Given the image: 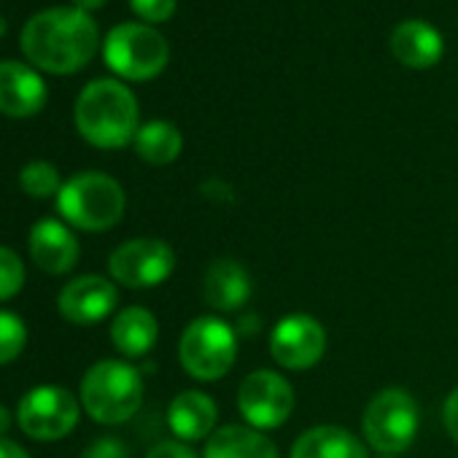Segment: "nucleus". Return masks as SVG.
<instances>
[{
	"mask_svg": "<svg viewBox=\"0 0 458 458\" xmlns=\"http://www.w3.org/2000/svg\"><path fill=\"white\" fill-rule=\"evenodd\" d=\"M100 36L95 20L81 9H47L22 30V52L47 73H76L98 52Z\"/></svg>",
	"mask_w": 458,
	"mask_h": 458,
	"instance_id": "nucleus-1",
	"label": "nucleus"
},
{
	"mask_svg": "<svg viewBox=\"0 0 458 458\" xmlns=\"http://www.w3.org/2000/svg\"><path fill=\"white\" fill-rule=\"evenodd\" d=\"M76 127L98 148H122L138 135V100L114 79H98L76 100Z\"/></svg>",
	"mask_w": 458,
	"mask_h": 458,
	"instance_id": "nucleus-2",
	"label": "nucleus"
},
{
	"mask_svg": "<svg viewBox=\"0 0 458 458\" xmlns=\"http://www.w3.org/2000/svg\"><path fill=\"white\" fill-rule=\"evenodd\" d=\"M143 404V377L140 372L116 359L98 361L87 369L81 380V407L92 420L103 426H116L130 420Z\"/></svg>",
	"mask_w": 458,
	"mask_h": 458,
	"instance_id": "nucleus-3",
	"label": "nucleus"
},
{
	"mask_svg": "<svg viewBox=\"0 0 458 458\" xmlns=\"http://www.w3.org/2000/svg\"><path fill=\"white\" fill-rule=\"evenodd\" d=\"M127 197L119 181L106 173H79L63 183L57 210L84 233H106L124 216Z\"/></svg>",
	"mask_w": 458,
	"mask_h": 458,
	"instance_id": "nucleus-4",
	"label": "nucleus"
},
{
	"mask_svg": "<svg viewBox=\"0 0 458 458\" xmlns=\"http://www.w3.org/2000/svg\"><path fill=\"white\" fill-rule=\"evenodd\" d=\"M178 359L186 375L202 383H213L233 369L238 359V335L216 316H199L183 329Z\"/></svg>",
	"mask_w": 458,
	"mask_h": 458,
	"instance_id": "nucleus-5",
	"label": "nucleus"
},
{
	"mask_svg": "<svg viewBox=\"0 0 458 458\" xmlns=\"http://www.w3.org/2000/svg\"><path fill=\"white\" fill-rule=\"evenodd\" d=\"M103 57L116 76L130 81H151L165 71L170 47L154 28L124 22L106 36Z\"/></svg>",
	"mask_w": 458,
	"mask_h": 458,
	"instance_id": "nucleus-6",
	"label": "nucleus"
},
{
	"mask_svg": "<svg viewBox=\"0 0 458 458\" xmlns=\"http://www.w3.org/2000/svg\"><path fill=\"white\" fill-rule=\"evenodd\" d=\"M418 402L404 388H383L364 410L361 434L383 455L404 453L418 434Z\"/></svg>",
	"mask_w": 458,
	"mask_h": 458,
	"instance_id": "nucleus-7",
	"label": "nucleus"
},
{
	"mask_svg": "<svg viewBox=\"0 0 458 458\" xmlns=\"http://www.w3.org/2000/svg\"><path fill=\"white\" fill-rule=\"evenodd\" d=\"M17 423L33 439H63L79 423V399L63 386H36L22 396Z\"/></svg>",
	"mask_w": 458,
	"mask_h": 458,
	"instance_id": "nucleus-8",
	"label": "nucleus"
},
{
	"mask_svg": "<svg viewBox=\"0 0 458 458\" xmlns=\"http://www.w3.org/2000/svg\"><path fill=\"white\" fill-rule=\"evenodd\" d=\"M111 278L127 289H154L175 270V251L157 238H135L122 243L108 259Z\"/></svg>",
	"mask_w": 458,
	"mask_h": 458,
	"instance_id": "nucleus-9",
	"label": "nucleus"
},
{
	"mask_svg": "<svg viewBox=\"0 0 458 458\" xmlns=\"http://www.w3.org/2000/svg\"><path fill=\"white\" fill-rule=\"evenodd\" d=\"M238 407L249 426L259 431L278 428L289 420L294 410V388L284 375L273 369H257L243 377L238 391Z\"/></svg>",
	"mask_w": 458,
	"mask_h": 458,
	"instance_id": "nucleus-10",
	"label": "nucleus"
},
{
	"mask_svg": "<svg viewBox=\"0 0 458 458\" xmlns=\"http://www.w3.org/2000/svg\"><path fill=\"white\" fill-rule=\"evenodd\" d=\"M270 353L278 367L302 372L316 367L327 353V332L308 313H292L273 327Z\"/></svg>",
	"mask_w": 458,
	"mask_h": 458,
	"instance_id": "nucleus-11",
	"label": "nucleus"
},
{
	"mask_svg": "<svg viewBox=\"0 0 458 458\" xmlns=\"http://www.w3.org/2000/svg\"><path fill=\"white\" fill-rule=\"evenodd\" d=\"M116 302H119V292L108 278L81 276V278H73L60 292L57 308L65 321H71L76 327H89V324H98L106 316H111Z\"/></svg>",
	"mask_w": 458,
	"mask_h": 458,
	"instance_id": "nucleus-12",
	"label": "nucleus"
},
{
	"mask_svg": "<svg viewBox=\"0 0 458 458\" xmlns=\"http://www.w3.org/2000/svg\"><path fill=\"white\" fill-rule=\"evenodd\" d=\"M79 254H81L79 241L63 221L44 218L30 229V257L44 273L49 276L71 273L79 262Z\"/></svg>",
	"mask_w": 458,
	"mask_h": 458,
	"instance_id": "nucleus-13",
	"label": "nucleus"
},
{
	"mask_svg": "<svg viewBox=\"0 0 458 458\" xmlns=\"http://www.w3.org/2000/svg\"><path fill=\"white\" fill-rule=\"evenodd\" d=\"M47 103L44 79L22 63H0V114L28 119Z\"/></svg>",
	"mask_w": 458,
	"mask_h": 458,
	"instance_id": "nucleus-14",
	"label": "nucleus"
},
{
	"mask_svg": "<svg viewBox=\"0 0 458 458\" xmlns=\"http://www.w3.org/2000/svg\"><path fill=\"white\" fill-rule=\"evenodd\" d=\"M254 294V281L249 270L235 259H216L202 281L205 305L218 313H233L249 305Z\"/></svg>",
	"mask_w": 458,
	"mask_h": 458,
	"instance_id": "nucleus-15",
	"label": "nucleus"
},
{
	"mask_svg": "<svg viewBox=\"0 0 458 458\" xmlns=\"http://www.w3.org/2000/svg\"><path fill=\"white\" fill-rule=\"evenodd\" d=\"M445 44L437 28L420 22V20H407L402 25H396V30L391 33V55L415 71L431 68L442 60Z\"/></svg>",
	"mask_w": 458,
	"mask_h": 458,
	"instance_id": "nucleus-16",
	"label": "nucleus"
},
{
	"mask_svg": "<svg viewBox=\"0 0 458 458\" xmlns=\"http://www.w3.org/2000/svg\"><path fill=\"white\" fill-rule=\"evenodd\" d=\"M216 418H218V407L202 391H183L167 407V426L183 442H197L213 434Z\"/></svg>",
	"mask_w": 458,
	"mask_h": 458,
	"instance_id": "nucleus-17",
	"label": "nucleus"
},
{
	"mask_svg": "<svg viewBox=\"0 0 458 458\" xmlns=\"http://www.w3.org/2000/svg\"><path fill=\"white\" fill-rule=\"evenodd\" d=\"M202 458H278V447L254 426L229 423L210 434Z\"/></svg>",
	"mask_w": 458,
	"mask_h": 458,
	"instance_id": "nucleus-18",
	"label": "nucleus"
},
{
	"mask_svg": "<svg viewBox=\"0 0 458 458\" xmlns=\"http://www.w3.org/2000/svg\"><path fill=\"white\" fill-rule=\"evenodd\" d=\"M292 458H367L364 442L340 426H313L292 445Z\"/></svg>",
	"mask_w": 458,
	"mask_h": 458,
	"instance_id": "nucleus-19",
	"label": "nucleus"
},
{
	"mask_svg": "<svg viewBox=\"0 0 458 458\" xmlns=\"http://www.w3.org/2000/svg\"><path fill=\"white\" fill-rule=\"evenodd\" d=\"M159 337V324L146 308H124L111 324V343L119 353L138 359L146 356Z\"/></svg>",
	"mask_w": 458,
	"mask_h": 458,
	"instance_id": "nucleus-20",
	"label": "nucleus"
},
{
	"mask_svg": "<svg viewBox=\"0 0 458 458\" xmlns=\"http://www.w3.org/2000/svg\"><path fill=\"white\" fill-rule=\"evenodd\" d=\"M132 143H135L138 157L148 165H170L178 159V154L183 148V138H181L178 127L165 119H154V122L143 124Z\"/></svg>",
	"mask_w": 458,
	"mask_h": 458,
	"instance_id": "nucleus-21",
	"label": "nucleus"
},
{
	"mask_svg": "<svg viewBox=\"0 0 458 458\" xmlns=\"http://www.w3.org/2000/svg\"><path fill=\"white\" fill-rule=\"evenodd\" d=\"M20 183H22L25 194L38 197V199L55 197V194H60V189H63V181H60L57 167L49 165V162H44V159L28 162V165L22 167V173H20Z\"/></svg>",
	"mask_w": 458,
	"mask_h": 458,
	"instance_id": "nucleus-22",
	"label": "nucleus"
},
{
	"mask_svg": "<svg viewBox=\"0 0 458 458\" xmlns=\"http://www.w3.org/2000/svg\"><path fill=\"white\" fill-rule=\"evenodd\" d=\"M28 345V327L17 313L0 310V364L14 361Z\"/></svg>",
	"mask_w": 458,
	"mask_h": 458,
	"instance_id": "nucleus-23",
	"label": "nucleus"
},
{
	"mask_svg": "<svg viewBox=\"0 0 458 458\" xmlns=\"http://www.w3.org/2000/svg\"><path fill=\"white\" fill-rule=\"evenodd\" d=\"M25 286V265L12 251L0 246V302L17 297Z\"/></svg>",
	"mask_w": 458,
	"mask_h": 458,
	"instance_id": "nucleus-24",
	"label": "nucleus"
},
{
	"mask_svg": "<svg viewBox=\"0 0 458 458\" xmlns=\"http://www.w3.org/2000/svg\"><path fill=\"white\" fill-rule=\"evenodd\" d=\"M132 12L146 22H167L175 14V0H130Z\"/></svg>",
	"mask_w": 458,
	"mask_h": 458,
	"instance_id": "nucleus-25",
	"label": "nucleus"
},
{
	"mask_svg": "<svg viewBox=\"0 0 458 458\" xmlns=\"http://www.w3.org/2000/svg\"><path fill=\"white\" fill-rule=\"evenodd\" d=\"M84 458H127V447H124L119 439L106 437V439H98V442L84 453Z\"/></svg>",
	"mask_w": 458,
	"mask_h": 458,
	"instance_id": "nucleus-26",
	"label": "nucleus"
},
{
	"mask_svg": "<svg viewBox=\"0 0 458 458\" xmlns=\"http://www.w3.org/2000/svg\"><path fill=\"white\" fill-rule=\"evenodd\" d=\"M146 458H197L194 450L178 439H167V442H159Z\"/></svg>",
	"mask_w": 458,
	"mask_h": 458,
	"instance_id": "nucleus-27",
	"label": "nucleus"
},
{
	"mask_svg": "<svg viewBox=\"0 0 458 458\" xmlns=\"http://www.w3.org/2000/svg\"><path fill=\"white\" fill-rule=\"evenodd\" d=\"M442 423L447 428V434L453 437V442L458 445V388L450 391V396L445 399V407H442Z\"/></svg>",
	"mask_w": 458,
	"mask_h": 458,
	"instance_id": "nucleus-28",
	"label": "nucleus"
},
{
	"mask_svg": "<svg viewBox=\"0 0 458 458\" xmlns=\"http://www.w3.org/2000/svg\"><path fill=\"white\" fill-rule=\"evenodd\" d=\"M0 458H30L22 445H17L9 437H0Z\"/></svg>",
	"mask_w": 458,
	"mask_h": 458,
	"instance_id": "nucleus-29",
	"label": "nucleus"
},
{
	"mask_svg": "<svg viewBox=\"0 0 458 458\" xmlns=\"http://www.w3.org/2000/svg\"><path fill=\"white\" fill-rule=\"evenodd\" d=\"M12 426V410L6 404H0V437H4Z\"/></svg>",
	"mask_w": 458,
	"mask_h": 458,
	"instance_id": "nucleus-30",
	"label": "nucleus"
},
{
	"mask_svg": "<svg viewBox=\"0 0 458 458\" xmlns=\"http://www.w3.org/2000/svg\"><path fill=\"white\" fill-rule=\"evenodd\" d=\"M106 4V0H73V6L81 9V12H95Z\"/></svg>",
	"mask_w": 458,
	"mask_h": 458,
	"instance_id": "nucleus-31",
	"label": "nucleus"
},
{
	"mask_svg": "<svg viewBox=\"0 0 458 458\" xmlns=\"http://www.w3.org/2000/svg\"><path fill=\"white\" fill-rule=\"evenodd\" d=\"M383 458H391V455H383Z\"/></svg>",
	"mask_w": 458,
	"mask_h": 458,
	"instance_id": "nucleus-32",
	"label": "nucleus"
}]
</instances>
